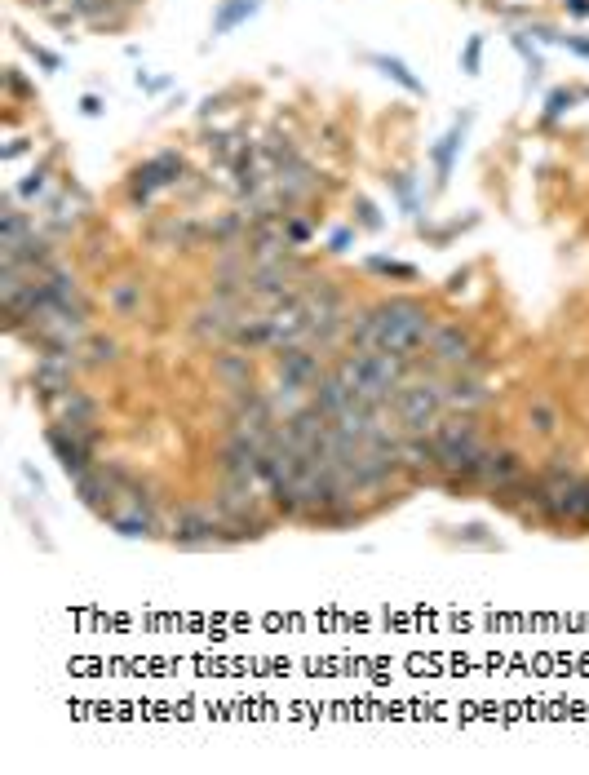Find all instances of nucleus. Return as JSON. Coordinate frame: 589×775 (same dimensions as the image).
<instances>
[{"label": "nucleus", "instance_id": "a878e982", "mask_svg": "<svg viewBox=\"0 0 589 775\" xmlns=\"http://www.w3.org/2000/svg\"><path fill=\"white\" fill-rule=\"evenodd\" d=\"M572 107H576V93L572 89H554L550 102H545V120H558L563 111H572Z\"/></svg>", "mask_w": 589, "mask_h": 775}, {"label": "nucleus", "instance_id": "1a4fd4ad", "mask_svg": "<svg viewBox=\"0 0 589 775\" xmlns=\"http://www.w3.org/2000/svg\"><path fill=\"white\" fill-rule=\"evenodd\" d=\"M80 359L76 355H40L36 368H31V390H36L40 403H54L58 395H67L76 386Z\"/></svg>", "mask_w": 589, "mask_h": 775}, {"label": "nucleus", "instance_id": "5701e85b", "mask_svg": "<svg viewBox=\"0 0 589 775\" xmlns=\"http://www.w3.org/2000/svg\"><path fill=\"white\" fill-rule=\"evenodd\" d=\"M49 178H54V169H49V164L31 169V173H27V182H18V200H27V204H45V200H49Z\"/></svg>", "mask_w": 589, "mask_h": 775}, {"label": "nucleus", "instance_id": "0eeeda50", "mask_svg": "<svg viewBox=\"0 0 589 775\" xmlns=\"http://www.w3.org/2000/svg\"><path fill=\"white\" fill-rule=\"evenodd\" d=\"M235 319H240V306L222 302V297H209V302H204L191 319H186V333L200 341L204 350H217V346H226V341H231Z\"/></svg>", "mask_w": 589, "mask_h": 775}, {"label": "nucleus", "instance_id": "bb28decb", "mask_svg": "<svg viewBox=\"0 0 589 775\" xmlns=\"http://www.w3.org/2000/svg\"><path fill=\"white\" fill-rule=\"evenodd\" d=\"M479 54H483V40L474 36L470 45H465V58H461V67H465V76H479Z\"/></svg>", "mask_w": 589, "mask_h": 775}, {"label": "nucleus", "instance_id": "20e7f679", "mask_svg": "<svg viewBox=\"0 0 589 775\" xmlns=\"http://www.w3.org/2000/svg\"><path fill=\"white\" fill-rule=\"evenodd\" d=\"M45 443L49 452H54V461L62 465V474L67 479H76V474H85L89 465H98V426H67V421H54V426L45 430Z\"/></svg>", "mask_w": 589, "mask_h": 775}, {"label": "nucleus", "instance_id": "a211bd4d", "mask_svg": "<svg viewBox=\"0 0 589 775\" xmlns=\"http://www.w3.org/2000/svg\"><path fill=\"white\" fill-rule=\"evenodd\" d=\"M142 297H147V288H142V279H116V284L107 288V310L116 319H138L142 315Z\"/></svg>", "mask_w": 589, "mask_h": 775}, {"label": "nucleus", "instance_id": "ddd939ff", "mask_svg": "<svg viewBox=\"0 0 589 775\" xmlns=\"http://www.w3.org/2000/svg\"><path fill=\"white\" fill-rule=\"evenodd\" d=\"M45 412L54 421H67V426H98V399H93L89 390H80V386H71L67 395L45 403Z\"/></svg>", "mask_w": 589, "mask_h": 775}, {"label": "nucleus", "instance_id": "39448f33", "mask_svg": "<svg viewBox=\"0 0 589 775\" xmlns=\"http://www.w3.org/2000/svg\"><path fill=\"white\" fill-rule=\"evenodd\" d=\"M169 541L178 550H213V545H226L222 514L213 505H182L169 519Z\"/></svg>", "mask_w": 589, "mask_h": 775}, {"label": "nucleus", "instance_id": "6ab92c4d", "mask_svg": "<svg viewBox=\"0 0 589 775\" xmlns=\"http://www.w3.org/2000/svg\"><path fill=\"white\" fill-rule=\"evenodd\" d=\"M76 359H80V368H107L120 359V341L107 337V333H89L76 346Z\"/></svg>", "mask_w": 589, "mask_h": 775}, {"label": "nucleus", "instance_id": "f257e3e1", "mask_svg": "<svg viewBox=\"0 0 589 775\" xmlns=\"http://www.w3.org/2000/svg\"><path fill=\"white\" fill-rule=\"evenodd\" d=\"M368 310H372V350H386V355H399L417 364L421 350L434 337V324H439L434 310L421 297H408V293L381 297Z\"/></svg>", "mask_w": 589, "mask_h": 775}, {"label": "nucleus", "instance_id": "7c9ffc66", "mask_svg": "<svg viewBox=\"0 0 589 775\" xmlns=\"http://www.w3.org/2000/svg\"><path fill=\"white\" fill-rule=\"evenodd\" d=\"M563 45L572 49V54H581V58H589V40H576V36H563Z\"/></svg>", "mask_w": 589, "mask_h": 775}, {"label": "nucleus", "instance_id": "423d86ee", "mask_svg": "<svg viewBox=\"0 0 589 775\" xmlns=\"http://www.w3.org/2000/svg\"><path fill=\"white\" fill-rule=\"evenodd\" d=\"M271 368H275V381L279 386H293V390H315L319 386V377H324V359H319V350L310 346V341H302V346H279L275 350V359H271Z\"/></svg>", "mask_w": 589, "mask_h": 775}, {"label": "nucleus", "instance_id": "7ed1b4c3", "mask_svg": "<svg viewBox=\"0 0 589 775\" xmlns=\"http://www.w3.org/2000/svg\"><path fill=\"white\" fill-rule=\"evenodd\" d=\"M426 364L434 372H479V346H474V337H470V328L461 324V319H439L434 324V337H430V346H426Z\"/></svg>", "mask_w": 589, "mask_h": 775}, {"label": "nucleus", "instance_id": "393cba45", "mask_svg": "<svg viewBox=\"0 0 589 775\" xmlns=\"http://www.w3.org/2000/svg\"><path fill=\"white\" fill-rule=\"evenodd\" d=\"M368 271L372 275H386V279H403V284H412V279H417V266L390 262V257H368Z\"/></svg>", "mask_w": 589, "mask_h": 775}, {"label": "nucleus", "instance_id": "9d476101", "mask_svg": "<svg viewBox=\"0 0 589 775\" xmlns=\"http://www.w3.org/2000/svg\"><path fill=\"white\" fill-rule=\"evenodd\" d=\"M209 372H213L217 386L231 390V395H240V390H253V372H257L253 350H240V346H231V341H226V346L213 350Z\"/></svg>", "mask_w": 589, "mask_h": 775}, {"label": "nucleus", "instance_id": "f3484780", "mask_svg": "<svg viewBox=\"0 0 589 775\" xmlns=\"http://www.w3.org/2000/svg\"><path fill=\"white\" fill-rule=\"evenodd\" d=\"M231 346L240 350H275V337H271V315H244L235 319V333H231Z\"/></svg>", "mask_w": 589, "mask_h": 775}, {"label": "nucleus", "instance_id": "f704fd0d", "mask_svg": "<svg viewBox=\"0 0 589 775\" xmlns=\"http://www.w3.org/2000/svg\"><path fill=\"white\" fill-rule=\"evenodd\" d=\"M461 288H465V275H452V279H448V293H452V297H457V293H461Z\"/></svg>", "mask_w": 589, "mask_h": 775}, {"label": "nucleus", "instance_id": "412c9836", "mask_svg": "<svg viewBox=\"0 0 589 775\" xmlns=\"http://www.w3.org/2000/svg\"><path fill=\"white\" fill-rule=\"evenodd\" d=\"M527 430L541 434V439H554V434L563 430V412H558V403H550V399L527 403Z\"/></svg>", "mask_w": 589, "mask_h": 775}, {"label": "nucleus", "instance_id": "473e14b6", "mask_svg": "<svg viewBox=\"0 0 589 775\" xmlns=\"http://www.w3.org/2000/svg\"><path fill=\"white\" fill-rule=\"evenodd\" d=\"M80 107H85V116H102V102L93 98V93H89V98H80Z\"/></svg>", "mask_w": 589, "mask_h": 775}, {"label": "nucleus", "instance_id": "cd10ccee", "mask_svg": "<svg viewBox=\"0 0 589 775\" xmlns=\"http://www.w3.org/2000/svg\"><path fill=\"white\" fill-rule=\"evenodd\" d=\"M359 226H364V231H377V226H381V217H377V209H372V200H359Z\"/></svg>", "mask_w": 589, "mask_h": 775}, {"label": "nucleus", "instance_id": "2eb2a0df", "mask_svg": "<svg viewBox=\"0 0 589 775\" xmlns=\"http://www.w3.org/2000/svg\"><path fill=\"white\" fill-rule=\"evenodd\" d=\"M523 479V457L514 448H488V461H483V488L501 492L510 483Z\"/></svg>", "mask_w": 589, "mask_h": 775}, {"label": "nucleus", "instance_id": "c756f323", "mask_svg": "<svg viewBox=\"0 0 589 775\" xmlns=\"http://www.w3.org/2000/svg\"><path fill=\"white\" fill-rule=\"evenodd\" d=\"M563 9L572 18H589V0H563Z\"/></svg>", "mask_w": 589, "mask_h": 775}, {"label": "nucleus", "instance_id": "f03ea898", "mask_svg": "<svg viewBox=\"0 0 589 775\" xmlns=\"http://www.w3.org/2000/svg\"><path fill=\"white\" fill-rule=\"evenodd\" d=\"M448 412V395H443V377H430V372H412L408 381L395 390L390 399V417L403 434H430Z\"/></svg>", "mask_w": 589, "mask_h": 775}, {"label": "nucleus", "instance_id": "6e6552de", "mask_svg": "<svg viewBox=\"0 0 589 775\" xmlns=\"http://www.w3.org/2000/svg\"><path fill=\"white\" fill-rule=\"evenodd\" d=\"M182 155L178 151H160V155H151L147 164H138V169L129 173V195H133V204H147L155 191H164V186H173V182H182Z\"/></svg>", "mask_w": 589, "mask_h": 775}, {"label": "nucleus", "instance_id": "4be33fe9", "mask_svg": "<svg viewBox=\"0 0 589 775\" xmlns=\"http://www.w3.org/2000/svg\"><path fill=\"white\" fill-rule=\"evenodd\" d=\"M257 5H262V0H222V5H217V18H213V36H226V31L240 27L244 18H253Z\"/></svg>", "mask_w": 589, "mask_h": 775}, {"label": "nucleus", "instance_id": "dca6fc26", "mask_svg": "<svg viewBox=\"0 0 589 775\" xmlns=\"http://www.w3.org/2000/svg\"><path fill=\"white\" fill-rule=\"evenodd\" d=\"M355 399H359V395H355V390L346 386V381L337 377L333 368H328L324 377H319V386L310 390V403H315L319 412H328V417H333V421H337L341 412H346V408H350V403H355Z\"/></svg>", "mask_w": 589, "mask_h": 775}, {"label": "nucleus", "instance_id": "aec40b11", "mask_svg": "<svg viewBox=\"0 0 589 775\" xmlns=\"http://www.w3.org/2000/svg\"><path fill=\"white\" fill-rule=\"evenodd\" d=\"M461 138H465V120H461V124H452V129L439 138V147L430 151V160H434V186H443V182H448L452 160H457V151H461Z\"/></svg>", "mask_w": 589, "mask_h": 775}, {"label": "nucleus", "instance_id": "b1692460", "mask_svg": "<svg viewBox=\"0 0 589 775\" xmlns=\"http://www.w3.org/2000/svg\"><path fill=\"white\" fill-rule=\"evenodd\" d=\"M372 67H381V71H386V76H390V80H399V85H403V89H408V93H426V85H421V80H417V76H412V71H408V67H403V62H399V58H386V54H372Z\"/></svg>", "mask_w": 589, "mask_h": 775}, {"label": "nucleus", "instance_id": "f8f14e48", "mask_svg": "<svg viewBox=\"0 0 589 775\" xmlns=\"http://www.w3.org/2000/svg\"><path fill=\"white\" fill-rule=\"evenodd\" d=\"M443 395H448V408L452 412H479L483 403L492 399V390L483 386V377L479 372H443Z\"/></svg>", "mask_w": 589, "mask_h": 775}, {"label": "nucleus", "instance_id": "72a5a7b5", "mask_svg": "<svg viewBox=\"0 0 589 775\" xmlns=\"http://www.w3.org/2000/svg\"><path fill=\"white\" fill-rule=\"evenodd\" d=\"M346 244H350V231H337L333 235V253H346Z\"/></svg>", "mask_w": 589, "mask_h": 775}, {"label": "nucleus", "instance_id": "c85d7f7f", "mask_svg": "<svg viewBox=\"0 0 589 775\" xmlns=\"http://www.w3.org/2000/svg\"><path fill=\"white\" fill-rule=\"evenodd\" d=\"M23 45L31 49V54H36V62H40V67H45V71H58V54H49V49H40V45H31V40H23Z\"/></svg>", "mask_w": 589, "mask_h": 775}, {"label": "nucleus", "instance_id": "4468645a", "mask_svg": "<svg viewBox=\"0 0 589 775\" xmlns=\"http://www.w3.org/2000/svg\"><path fill=\"white\" fill-rule=\"evenodd\" d=\"M71 492H76L80 505H89L93 514H102L111 501H116V488H111L107 465H89L85 474H76V479H71Z\"/></svg>", "mask_w": 589, "mask_h": 775}, {"label": "nucleus", "instance_id": "9b49d317", "mask_svg": "<svg viewBox=\"0 0 589 775\" xmlns=\"http://www.w3.org/2000/svg\"><path fill=\"white\" fill-rule=\"evenodd\" d=\"M98 519L107 523L116 536H129V541H147V536L160 532V523H155V505L116 501V505H107V510H102Z\"/></svg>", "mask_w": 589, "mask_h": 775}, {"label": "nucleus", "instance_id": "2f4dec72", "mask_svg": "<svg viewBox=\"0 0 589 775\" xmlns=\"http://www.w3.org/2000/svg\"><path fill=\"white\" fill-rule=\"evenodd\" d=\"M9 93H27V85H23V76H18V67H9Z\"/></svg>", "mask_w": 589, "mask_h": 775}]
</instances>
